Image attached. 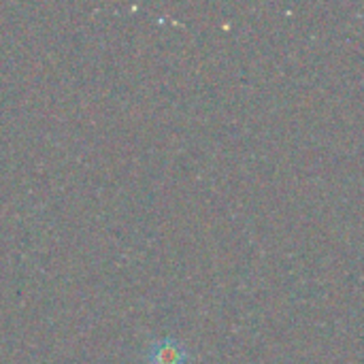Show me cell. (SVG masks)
I'll list each match as a JSON object with an SVG mask.
<instances>
[{"label": "cell", "instance_id": "6da1fadb", "mask_svg": "<svg viewBox=\"0 0 364 364\" xmlns=\"http://www.w3.org/2000/svg\"><path fill=\"white\" fill-rule=\"evenodd\" d=\"M143 363L145 364H190L192 352L190 348L175 339V337H162L147 343L143 350Z\"/></svg>", "mask_w": 364, "mask_h": 364}]
</instances>
